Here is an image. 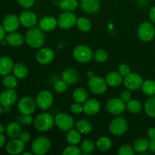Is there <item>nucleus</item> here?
I'll use <instances>...</instances> for the list:
<instances>
[{
	"label": "nucleus",
	"instance_id": "nucleus-1",
	"mask_svg": "<svg viewBox=\"0 0 155 155\" xmlns=\"http://www.w3.org/2000/svg\"><path fill=\"white\" fill-rule=\"evenodd\" d=\"M44 31L39 27H33L29 29L25 35V41L32 48H40L45 42Z\"/></svg>",
	"mask_w": 155,
	"mask_h": 155
},
{
	"label": "nucleus",
	"instance_id": "nucleus-2",
	"mask_svg": "<svg viewBox=\"0 0 155 155\" xmlns=\"http://www.w3.org/2000/svg\"><path fill=\"white\" fill-rule=\"evenodd\" d=\"M34 127L38 131L47 132L51 130L54 124V118L48 113H42L34 120Z\"/></svg>",
	"mask_w": 155,
	"mask_h": 155
},
{
	"label": "nucleus",
	"instance_id": "nucleus-3",
	"mask_svg": "<svg viewBox=\"0 0 155 155\" xmlns=\"http://www.w3.org/2000/svg\"><path fill=\"white\" fill-rule=\"evenodd\" d=\"M51 141L46 136H39L31 144V150L33 154H45L51 148Z\"/></svg>",
	"mask_w": 155,
	"mask_h": 155
},
{
	"label": "nucleus",
	"instance_id": "nucleus-4",
	"mask_svg": "<svg viewBox=\"0 0 155 155\" xmlns=\"http://www.w3.org/2000/svg\"><path fill=\"white\" fill-rule=\"evenodd\" d=\"M93 51L90 47L86 45H79L74 48L73 56L77 61L80 63H88L93 58Z\"/></svg>",
	"mask_w": 155,
	"mask_h": 155
},
{
	"label": "nucleus",
	"instance_id": "nucleus-5",
	"mask_svg": "<svg viewBox=\"0 0 155 155\" xmlns=\"http://www.w3.org/2000/svg\"><path fill=\"white\" fill-rule=\"evenodd\" d=\"M88 87L91 92L95 95H102L107 91L106 80L98 76H92L88 81Z\"/></svg>",
	"mask_w": 155,
	"mask_h": 155
},
{
	"label": "nucleus",
	"instance_id": "nucleus-6",
	"mask_svg": "<svg viewBox=\"0 0 155 155\" xmlns=\"http://www.w3.org/2000/svg\"><path fill=\"white\" fill-rule=\"evenodd\" d=\"M54 124L61 131L68 132L74 126V120L69 114L62 112L54 117Z\"/></svg>",
	"mask_w": 155,
	"mask_h": 155
},
{
	"label": "nucleus",
	"instance_id": "nucleus-7",
	"mask_svg": "<svg viewBox=\"0 0 155 155\" xmlns=\"http://www.w3.org/2000/svg\"><path fill=\"white\" fill-rule=\"evenodd\" d=\"M36 105L40 110H46L51 107L54 102V96L48 90H42L36 98Z\"/></svg>",
	"mask_w": 155,
	"mask_h": 155
},
{
	"label": "nucleus",
	"instance_id": "nucleus-8",
	"mask_svg": "<svg viewBox=\"0 0 155 155\" xmlns=\"http://www.w3.org/2000/svg\"><path fill=\"white\" fill-rule=\"evenodd\" d=\"M128 130V123L121 117H117L111 120L109 125V130L114 136H120L127 133Z\"/></svg>",
	"mask_w": 155,
	"mask_h": 155
},
{
	"label": "nucleus",
	"instance_id": "nucleus-9",
	"mask_svg": "<svg viewBox=\"0 0 155 155\" xmlns=\"http://www.w3.org/2000/svg\"><path fill=\"white\" fill-rule=\"evenodd\" d=\"M58 25L63 30H69L77 24V18L73 12H63L58 15Z\"/></svg>",
	"mask_w": 155,
	"mask_h": 155
},
{
	"label": "nucleus",
	"instance_id": "nucleus-10",
	"mask_svg": "<svg viewBox=\"0 0 155 155\" xmlns=\"http://www.w3.org/2000/svg\"><path fill=\"white\" fill-rule=\"evenodd\" d=\"M155 36V29L150 22L142 23L138 28V37L142 42H150Z\"/></svg>",
	"mask_w": 155,
	"mask_h": 155
},
{
	"label": "nucleus",
	"instance_id": "nucleus-11",
	"mask_svg": "<svg viewBox=\"0 0 155 155\" xmlns=\"http://www.w3.org/2000/svg\"><path fill=\"white\" fill-rule=\"evenodd\" d=\"M36 107V100L30 96L21 98L18 104V109L21 114H32L35 112Z\"/></svg>",
	"mask_w": 155,
	"mask_h": 155
},
{
	"label": "nucleus",
	"instance_id": "nucleus-12",
	"mask_svg": "<svg viewBox=\"0 0 155 155\" xmlns=\"http://www.w3.org/2000/svg\"><path fill=\"white\" fill-rule=\"evenodd\" d=\"M106 109L110 114L118 116L126 110V103L120 98H110L106 103Z\"/></svg>",
	"mask_w": 155,
	"mask_h": 155
},
{
	"label": "nucleus",
	"instance_id": "nucleus-13",
	"mask_svg": "<svg viewBox=\"0 0 155 155\" xmlns=\"http://www.w3.org/2000/svg\"><path fill=\"white\" fill-rule=\"evenodd\" d=\"M143 83L142 77L136 73H130L124 77V84L130 91H136L141 89Z\"/></svg>",
	"mask_w": 155,
	"mask_h": 155
},
{
	"label": "nucleus",
	"instance_id": "nucleus-14",
	"mask_svg": "<svg viewBox=\"0 0 155 155\" xmlns=\"http://www.w3.org/2000/svg\"><path fill=\"white\" fill-rule=\"evenodd\" d=\"M18 93L14 89H7L0 94V104L3 107H11L16 102Z\"/></svg>",
	"mask_w": 155,
	"mask_h": 155
},
{
	"label": "nucleus",
	"instance_id": "nucleus-15",
	"mask_svg": "<svg viewBox=\"0 0 155 155\" xmlns=\"http://www.w3.org/2000/svg\"><path fill=\"white\" fill-rule=\"evenodd\" d=\"M36 58L38 63L42 65H46L51 63L54 58V52L51 48H42L37 51L36 54Z\"/></svg>",
	"mask_w": 155,
	"mask_h": 155
},
{
	"label": "nucleus",
	"instance_id": "nucleus-16",
	"mask_svg": "<svg viewBox=\"0 0 155 155\" xmlns=\"http://www.w3.org/2000/svg\"><path fill=\"white\" fill-rule=\"evenodd\" d=\"M20 23L19 17L17 16L15 14H9L6 15L2 21V26L6 32L12 33L15 32L19 28Z\"/></svg>",
	"mask_w": 155,
	"mask_h": 155
},
{
	"label": "nucleus",
	"instance_id": "nucleus-17",
	"mask_svg": "<svg viewBox=\"0 0 155 155\" xmlns=\"http://www.w3.org/2000/svg\"><path fill=\"white\" fill-rule=\"evenodd\" d=\"M20 23L22 26L27 28L35 27L37 23V17L34 12L31 11H24L19 16Z\"/></svg>",
	"mask_w": 155,
	"mask_h": 155
},
{
	"label": "nucleus",
	"instance_id": "nucleus-18",
	"mask_svg": "<svg viewBox=\"0 0 155 155\" xmlns=\"http://www.w3.org/2000/svg\"><path fill=\"white\" fill-rule=\"evenodd\" d=\"M5 149L9 154H21L25 149V143L19 139H12V140L6 144Z\"/></svg>",
	"mask_w": 155,
	"mask_h": 155
},
{
	"label": "nucleus",
	"instance_id": "nucleus-19",
	"mask_svg": "<svg viewBox=\"0 0 155 155\" xmlns=\"http://www.w3.org/2000/svg\"><path fill=\"white\" fill-rule=\"evenodd\" d=\"M83 112L88 116H94L101 110V104L95 98L87 99L83 104Z\"/></svg>",
	"mask_w": 155,
	"mask_h": 155
},
{
	"label": "nucleus",
	"instance_id": "nucleus-20",
	"mask_svg": "<svg viewBox=\"0 0 155 155\" xmlns=\"http://www.w3.org/2000/svg\"><path fill=\"white\" fill-rule=\"evenodd\" d=\"M80 7L86 13L94 14L99 10L101 5L99 0H80Z\"/></svg>",
	"mask_w": 155,
	"mask_h": 155
},
{
	"label": "nucleus",
	"instance_id": "nucleus-21",
	"mask_svg": "<svg viewBox=\"0 0 155 155\" xmlns=\"http://www.w3.org/2000/svg\"><path fill=\"white\" fill-rule=\"evenodd\" d=\"M13 60L8 56H2L0 57V75L5 76L8 75L14 68Z\"/></svg>",
	"mask_w": 155,
	"mask_h": 155
},
{
	"label": "nucleus",
	"instance_id": "nucleus-22",
	"mask_svg": "<svg viewBox=\"0 0 155 155\" xmlns=\"http://www.w3.org/2000/svg\"><path fill=\"white\" fill-rule=\"evenodd\" d=\"M58 25V21L52 16H45L39 21V27L44 32L54 30Z\"/></svg>",
	"mask_w": 155,
	"mask_h": 155
},
{
	"label": "nucleus",
	"instance_id": "nucleus-23",
	"mask_svg": "<svg viewBox=\"0 0 155 155\" xmlns=\"http://www.w3.org/2000/svg\"><path fill=\"white\" fill-rule=\"evenodd\" d=\"M106 83L110 87H117L124 83V77L117 71L110 72L106 76Z\"/></svg>",
	"mask_w": 155,
	"mask_h": 155
},
{
	"label": "nucleus",
	"instance_id": "nucleus-24",
	"mask_svg": "<svg viewBox=\"0 0 155 155\" xmlns=\"http://www.w3.org/2000/svg\"><path fill=\"white\" fill-rule=\"evenodd\" d=\"M80 76L78 72L74 68H68L65 70L62 74V80L68 85H74L79 80Z\"/></svg>",
	"mask_w": 155,
	"mask_h": 155
},
{
	"label": "nucleus",
	"instance_id": "nucleus-25",
	"mask_svg": "<svg viewBox=\"0 0 155 155\" xmlns=\"http://www.w3.org/2000/svg\"><path fill=\"white\" fill-rule=\"evenodd\" d=\"M5 132L10 139H18L22 132V129L18 122H11L6 127Z\"/></svg>",
	"mask_w": 155,
	"mask_h": 155
},
{
	"label": "nucleus",
	"instance_id": "nucleus-26",
	"mask_svg": "<svg viewBox=\"0 0 155 155\" xmlns=\"http://www.w3.org/2000/svg\"><path fill=\"white\" fill-rule=\"evenodd\" d=\"M24 36L22 34L18 32H12L8 33L6 36V42L8 45L13 47H19L24 43Z\"/></svg>",
	"mask_w": 155,
	"mask_h": 155
},
{
	"label": "nucleus",
	"instance_id": "nucleus-27",
	"mask_svg": "<svg viewBox=\"0 0 155 155\" xmlns=\"http://www.w3.org/2000/svg\"><path fill=\"white\" fill-rule=\"evenodd\" d=\"M13 74L18 80H24L28 75V69L24 64L17 63L14 65Z\"/></svg>",
	"mask_w": 155,
	"mask_h": 155
},
{
	"label": "nucleus",
	"instance_id": "nucleus-28",
	"mask_svg": "<svg viewBox=\"0 0 155 155\" xmlns=\"http://www.w3.org/2000/svg\"><path fill=\"white\" fill-rule=\"evenodd\" d=\"M76 129L80 132L81 134H89L92 130V124L86 119H80L76 123Z\"/></svg>",
	"mask_w": 155,
	"mask_h": 155
},
{
	"label": "nucleus",
	"instance_id": "nucleus-29",
	"mask_svg": "<svg viewBox=\"0 0 155 155\" xmlns=\"http://www.w3.org/2000/svg\"><path fill=\"white\" fill-rule=\"evenodd\" d=\"M66 140L69 145H78L81 141V133L77 130L72 128L68 131Z\"/></svg>",
	"mask_w": 155,
	"mask_h": 155
},
{
	"label": "nucleus",
	"instance_id": "nucleus-30",
	"mask_svg": "<svg viewBox=\"0 0 155 155\" xmlns=\"http://www.w3.org/2000/svg\"><path fill=\"white\" fill-rule=\"evenodd\" d=\"M95 145H96V148H98V151L105 152L111 148L112 141L110 138L107 137V136H101L97 140Z\"/></svg>",
	"mask_w": 155,
	"mask_h": 155
},
{
	"label": "nucleus",
	"instance_id": "nucleus-31",
	"mask_svg": "<svg viewBox=\"0 0 155 155\" xmlns=\"http://www.w3.org/2000/svg\"><path fill=\"white\" fill-rule=\"evenodd\" d=\"M88 92L84 88H77L73 92V98L76 102L83 104L88 99Z\"/></svg>",
	"mask_w": 155,
	"mask_h": 155
},
{
	"label": "nucleus",
	"instance_id": "nucleus-32",
	"mask_svg": "<svg viewBox=\"0 0 155 155\" xmlns=\"http://www.w3.org/2000/svg\"><path fill=\"white\" fill-rule=\"evenodd\" d=\"M149 148V140L145 138H139L133 143V148L138 153H142Z\"/></svg>",
	"mask_w": 155,
	"mask_h": 155
},
{
	"label": "nucleus",
	"instance_id": "nucleus-33",
	"mask_svg": "<svg viewBox=\"0 0 155 155\" xmlns=\"http://www.w3.org/2000/svg\"><path fill=\"white\" fill-rule=\"evenodd\" d=\"M126 108L130 113L136 114L142 110V103L137 99H130V101L126 103Z\"/></svg>",
	"mask_w": 155,
	"mask_h": 155
},
{
	"label": "nucleus",
	"instance_id": "nucleus-34",
	"mask_svg": "<svg viewBox=\"0 0 155 155\" xmlns=\"http://www.w3.org/2000/svg\"><path fill=\"white\" fill-rule=\"evenodd\" d=\"M77 0H61L59 2V7L63 12H74L78 7Z\"/></svg>",
	"mask_w": 155,
	"mask_h": 155
},
{
	"label": "nucleus",
	"instance_id": "nucleus-35",
	"mask_svg": "<svg viewBox=\"0 0 155 155\" xmlns=\"http://www.w3.org/2000/svg\"><path fill=\"white\" fill-rule=\"evenodd\" d=\"M142 92L147 96H152L155 95V81L152 80H147L143 81L142 85Z\"/></svg>",
	"mask_w": 155,
	"mask_h": 155
},
{
	"label": "nucleus",
	"instance_id": "nucleus-36",
	"mask_svg": "<svg viewBox=\"0 0 155 155\" xmlns=\"http://www.w3.org/2000/svg\"><path fill=\"white\" fill-rule=\"evenodd\" d=\"M145 110L150 117L155 118V95L148 98L145 104Z\"/></svg>",
	"mask_w": 155,
	"mask_h": 155
},
{
	"label": "nucleus",
	"instance_id": "nucleus-37",
	"mask_svg": "<svg viewBox=\"0 0 155 155\" xmlns=\"http://www.w3.org/2000/svg\"><path fill=\"white\" fill-rule=\"evenodd\" d=\"M77 26L80 31L86 33V32H89L91 30L92 24H91L90 21L89 19L84 18V17H81V18H77Z\"/></svg>",
	"mask_w": 155,
	"mask_h": 155
},
{
	"label": "nucleus",
	"instance_id": "nucleus-38",
	"mask_svg": "<svg viewBox=\"0 0 155 155\" xmlns=\"http://www.w3.org/2000/svg\"><path fill=\"white\" fill-rule=\"evenodd\" d=\"M95 142L91 139H86L83 141L80 145V148L82 150V152L85 154H90V153L93 152L94 150L95 149Z\"/></svg>",
	"mask_w": 155,
	"mask_h": 155
},
{
	"label": "nucleus",
	"instance_id": "nucleus-39",
	"mask_svg": "<svg viewBox=\"0 0 155 155\" xmlns=\"http://www.w3.org/2000/svg\"><path fill=\"white\" fill-rule=\"evenodd\" d=\"M2 83L7 89H15L18 86V78L15 75H6L3 77Z\"/></svg>",
	"mask_w": 155,
	"mask_h": 155
},
{
	"label": "nucleus",
	"instance_id": "nucleus-40",
	"mask_svg": "<svg viewBox=\"0 0 155 155\" xmlns=\"http://www.w3.org/2000/svg\"><path fill=\"white\" fill-rule=\"evenodd\" d=\"M93 58L96 61L99 62V63H104L108 59V53L106 50L100 48L94 52Z\"/></svg>",
	"mask_w": 155,
	"mask_h": 155
},
{
	"label": "nucleus",
	"instance_id": "nucleus-41",
	"mask_svg": "<svg viewBox=\"0 0 155 155\" xmlns=\"http://www.w3.org/2000/svg\"><path fill=\"white\" fill-rule=\"evenodd\" d=\"M81 148H79L77 145H70L65 148L63 151V155H80L82 154Z\"/></svg>",
	"mask_w": 155,
	"mask_h": 155
},
{
	"label": "nucleus",
	"instance_id": "nucleus-42",
	"mask_svg": "<svg viewBox=\"0 0 155 155\" xmlns=\"http://www.w3.org/2000/svg\"><path fill=\"white\" fill-rule=\"evenodd\" d=\"M17 120L21 125L29 126L33 122V119L31 114H21L19 115L17 118Z\"/></svg>",
	"mask_w": 155,
	"mask_h": 155
},
{
	"label": "nucleus",
	"instance_id": "nucleus-43",
	"mask_svg": "<svg viewBox=\"0 0 155 155\" xmlns=\"http://www.w3.org/2000/svg\"><path fill=\"white\" fill-rule=\"evenodd\" d=\"M135 150L133 147L128 145H124L120 147L118 149V154L119 155H133L135 154Z\"/></svg>",
	"mask_w": 155,
	"mask_h": 155
},
{
	"label": "nucleus",
	"instance_id": "nucleus-44",
	"mask_svg": "<svg viewBox=\"0 0 155 155\" xmlns=\"http://www.w3.org/2000/svg\"><path fill=\"white\" fill-rule=\"evenodd\" d=\"M68 86V85L63 80H57V81L54 83V90L57 93H62V92H64V91H66Z\"/></svg>",
	"mask_w": 155,
	"mask_h": 155
},
{
	"label": "nucleus",
	"instance_id": "nucleus-45",
	"mask_svg": "<svg viewBox=\"0 0 155 155\" xmlns=\"http://www.w3.org/2000/svg\"><path fill=\"white\" fill-rule=\"evenodd\" d=\"M71 110L74 114H80L82 112H83V105L79 102H74V104H71Z\"/></svg>",
	"mask_w": 155,
	"mask_h": 155
},
{
	"label": "nucleus",
	"instance_id": "nucleus-46",
	"mask_svg": "<svg viewBox=\"0 0 155 155\" xmlns=\"http://www.w3.org/2000/svg\"><path fill=\"white\" fill-rule=\"evenodd\" d=\"M118 72L123 76V77H126L127 75H128L129 74L131 73V68L127 64H123L118 68Z\"/></svg>",
	"mask_w": 155,
	"mask_h": 155
},
{
	"label": "nucleus",
	"instance_id": "nucleus-47",
	"mask_svg": "<svg viewBox=\"0 0 155 155\" xmlns=\"http://www.w3.org/2000/svg\"><path fill=\"white\" fill-rule=\"evenodd\" d=\"M36 0H17L18 4L24 8H30L33 7Z\"/></svg>",
	"mask_w": 155,
	"mask_h": 155
},
{
	"label": "nucleus",
	"instance_id": "nucleus-48",
	"mask_svg": "<svg viewBox=\"0 0 155 155\" xmlns=\"http://www.w3.org/2000/svg\"><path fill=\"white\" fill-rule=\"evenodd\" d=\"M120 98L123 100L125 103H127V101H130L131 98V92H130L129 89H127V90H124L121 92L120 95Z\"/></svg>",
	"mask_w": 155,
	"mask_h": 155
},
{
	"label": "nucleus",
	"instance_id": "nucleus-49",
	"mask_svg": "<svg viewBox=\"0 0 155 155\" xmlns=\"http://www.w3.org/2000/svg\"><path fill=\"white\" fill-rule=\"evenodd\" d=\"M18 139L22 141L24 143H27L30 140V139H31V135L30 134V133H28L27 131L21 132V135H20Z\"/></svg>",
	"mask_w": 155,
	"mask_h": 155
},
{
	"label": "nucleus",
	"instance_id": "nucleus-50",
	"mask_svg": "<svg viewBox=\"0 0 155 155\" xmlns=\"http://www.w3.org/2000/svg\"><path fill=\"white\" fill-rule=\"evenodd\" d=\"M149 18L151 22L155 24V6L152 7L149 12Z\"/></svg>",
	"mask_w": 155,
	"mask_h": 155
},
{
	"label": "nucleus",
	"instance_id": "nucleus-51",
	"mask_svg": "<svg viewBox=\"0 0 155 155\" xmlns=\"http://www.w3.org/2000/svg\"><path fill=\"white\" fill-rule=\"evenodd\" d=\"M149 148L151 152L155 153V138L149 140V148Z\"/></svg>",
	"mask_w": 155,
	"mask_h": 155
},
{
	"label": "nucleus",
	"instance_id": "nucleus-52",
	"mask_svg": "<svg viewBox=\"0 0 155 155\" xmlns=\"http://www.w3.org/2000/svg\"><path fill=\"white\" fill-rule=\"evenodd\" d=\"M148 136L149 139H154L155 138V128L154 127H151L148 130Z\"/></svg>",
	"mask_w": 155,
	"mask_h": 155
},
{
	"label": "nucleus",
	"instance_id": "nucleus-53",
	"mask_svg": "<svg viewBox=\"0 0 155 155\" xmlns=\"http://www.w3.org/2000/svg\"><path fill=\"white\" fill-rule=\"evenodd\" d=\"M5 30L4 29L3 26L2 24H0V42L3 40V39L5 36Z\"/></svg>",
	"mask_w": 155,
	"mask_h": 155
},
{
	"label": "nucleus",
	"instance_id": "nucleus-54",
	"mask_svg": "<svg viewBox=\"0 0 155 155\" xmlns=\"http://www.w3.org/2000/svg\"><path fill=\"white\" fill-rule=\"evenodd\" d=\"M6 139L5 136L3 135V133H0V148L5 144Z\"/></svg>",
	"mask_w": 155,
	"mask_h": 155
},
{
	"label": "nucleus",
	"instance_id": "nucleus-55",
	"mask_svg": "<svg viewBox=\"0 0 155 155\" xmlns=\"http://www.w3.org/2000/svg\"><path fill=\"white\" fill-rule=\"evenodd\" d=\"M5 132V130L4 127L0 124V133H4Z\"/></svg>",
	"mask_w": 155,
	"mask_h": 155
},
{
	"label": "nucleus",
	"instance_id": "nucleus-56",
	"mask_svg": "<svg viewBox=\"0 0 155 155\" xmlns=\"http://www.w3.org/2000/svg\"><path fill=\"white\" fill-rule=\"evenodd\" d=\"M3 112H4V107L0 104V115H1Z\"/></svg>",
	"mask_w": 155,
	"mask_h": 155
},
{
	"label": "nucleus",
	"instance_id": "nucleus-57",
	"mask_svg": "<svg viewBox=\"0 0 155 155\" xmlns=\"http://www.w3.org/2000/svg\"><path fill=\"white\" fill-rule=\"evenodd\" d=\"M33 153L30 152H23V155H33Z\"/></svg>",
	"mask_w": 155,
	"mask_h": 155
}]
</instances>
